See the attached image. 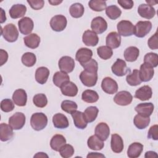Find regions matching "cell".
Returning <instances> with one entry per match:
<instances>
[{
	"instance_id": "1",
	"label": "cell",
	"mask_w": 158,
	"mask_h": 158,
	"mask_svg": "<svg viewBox=\"0 0 158 158\" xmlns=\"http://www.w3.org/2000/svg\"><path fill=\"white\" fill-rule=\"evenodd\" d=\"M48 124V117L42 112L33 114L30 118V125L36 131L43 130Z\"/></svg>"
},
{
	"instance_id": "2",
	"label": "cell",
	"mask_w": 158,
	"mask_h": 158,
	"mask_svg": "<svg viewBox=\"0 0 158 158\" xmlns=\"http://www.w3.org/2000/svg\"><path fill=\"white\" fill-rule=\"evenodd\" d=\"M1 35L8 42H15L19 37V31L13 23H8L1 28Z\"/></svg>"
},
{
	"instance_id": "3",
	"label": "cell",
	"mask_w": 158,
	"mask_h": 158,
	"mask_svg": "<svg viewBox=\"0 0 158 158\" xmlns=\"http://www.w3.org/2000/svg\"><path fill=\"white\" fill-rule=\"evenodd\" d=\"M118 33L123 36H130L135 33V26L128 20H121L117 25Z\"/></svg>"
},
{
	"instance_id": "4",
	"label": "cell",
	"mask_w": 158,
	"mask_h": 158,
	"mask_svg": "<svg viewBox=\"0 0 158 158\" xmlns=\"http://www.w3.org/2000/svg\"><path fill=\"white\" fill-rule=\"evenodd\" d=\"M152 28V23L150 21H139L135 26V35L138 38L146 36Z\"/></svg>"
},
{
	"instance_id": "5",
	"label": "cell",
	"mask_w": 158,
	"mask_h": 158,
	"mask_svg": "<svg viewBox=\"0 0 158 158\" xmlns=\"http://www.w3.org/2000/svg\"><path fill=\"white\" fill-rule=\"evenodd\" d=\"M25 116L22 112H17L13 114L9 118V125L15 130L23 128L25 123Z\"/></svg>"
},
{
	"instance_id": "6",
	"label": "cell",
	"mask_w": 158,
	"mask_h": 158,
	"mask_svg": "<svg viewBox=\"0 0 158 158\" xmlns=\"http://www.w3.org/2000/svg\"><path fill=\"white\" fill-rule=\"evenodd\" d=\"M67 23L66 17L63 15H56L52 17L50 20V26L51 28L55 31H63Z\"/></svg>"
},
{
	"instance_id": "7",
	"label": "cell",
	"mask_w": 158,
	"mask_h": 158,
	"mask_svg": "<svg viewBox=\"0 0 158 158\" xmlns=\"http://www.w3.org/2000/svg\"><path fill=\"white\" fill-rule=\"evenodd\" d=\"M80 79L85 86H94L98 81V73L89 72L84 70L80 74Z\"/></svg>"
},
{
	"instance_id": "8",
	"label": "cell",
	"mask_w": 158,
	"mask_h": 158,
	"mask_svg": "<svg viewBox=\"0 0 158 158\" xmlns=\"http://www.w3.org/2000/svg\"><path fill=\"white\" fill-rule=\"evenodd\" d=\"M111 70L112 73L118 77L124 76L130 71L127 67L126 62L120 59H117V60L112 65Z\"/></svg>"
},
{
	"instance_id": "9",
	"label": "cell",
	"mask_w": 158,
	"mask_h": 158,
	"mask_svg": "<svg viewBox=\"0 0 158 158\" xmlns=\"http://www.w3.org/2000/svg\"><path fill=\"white\" fill-rule=\"evenodd\" d=\"M59 67L60 71L65 73L72 72L75 67L74 59L70 56H63L62 57L58 62Z\"/></svg>"
},
{
	"instance_id": "10",
	"label": "cell",
	"mask_w": 158,
	"mask_h": 158,
	"mask_svg": "<svg viewBox=\"0 0 158 158\" xmlns=\"http://www.w3.org/2000/svg\"><path fill=\"white\" fill-rule=\"evenodd\" d=\"M91 28L95 33L101 34L107 28V23L106 20L102 17H96L94 18L91 23Z\"/></svg>"
},
{
	"instance_id": "11",
	"label": "cell",
	"mask_w": 158,
	"mask_h": 158,
	"mask_svg": "<svg viewBox=\"0 0 158 158\" xmlns=\"http://www.w3.org/2000/svg\"><path fill=\"white\" fill-rule=\"evenodd\" d=\"M18 26L22 34L30 35L33 31L34 23L31 19L28 17H25L19 20Z\"/></svg>"
},
{
	"instance_id": "12",
	"label": "cell",
	"mask_w": 158,
	"mask_h": 158,
	"mask_svg": "<svg viewBox=\"0 0 158 158\" xmlns=\"http://www.w3.org/2000/svg\"><path fill=\"white\" fill-rule=\"evenodd\" d=\"M102 89L109 94H113L118 90V84L110 77H105L101 82Z\"/></svg>"
},
{
	"instance_id": "13",
	"label": "cell",
	"mask_w": 158,
	"mask_h": 158,
	"mask_svg": "<svg viewBox=\"0 0 158 158\" xmlns=\"http://www.w3.org/2000/svg\"><path fill=\"white\" fill-rule=\"evenodd\" d=\"M132 95L127 91H120L114 98V101L117 104L122 106L129 105L132 102Z\"/></svg>"
},
{
	"instance_id": "14",
	"label": "cell",
	"mask_w": 158,
	"mask_h": 158,
	"mask_svg": "<svg viewBox=\"0 0 158 158\" xmlns=\"http://www.w3.org/2000/svg\"><path fill=\"white\" fill-rule=\"evenodd\" d=\"M154 68L150 65L143 63L141 65L139 70L140 79L142 81L147 82L150 81L154 76Z\"/></svg>"
},
{
	"instance_id": "15",
	"label": "cell",
	"mask_w": 158,
	"mask_h": 158,
	"mask_svg": "<svg viewBox=\"0 0 158 158\" xmlns=\"http://www.w3.org/2000/svg\"><path fill=\"white\" fill-rule=\"evenodd\" d=\"M138 14L143 18L146 19H151L156 15L155 9L147 4H141L138 8Z\"/></svg>"
},
{
	"instance_id": "16",
	"label": "cell",
	"mask_w": 158,
	"mask_h": 158,
	"mask_svg": "<svg viewBox=\"0 0 158 158\" xmlns=\"http://www.w3.org/2000/svg\"><path fill=\"white\" fill-rule=\"evenodd\" d=\"M82 41L88 46H95L99 42V38L94 31L87 30L83 34Z\"/></svg>"
},
{
	"instance_id": "17",
	"label": "cell",
	"mask_w": 158,
	"mask_h": 158,
	"mask_svg": "<svg viewBox=\"0 0 158 158\" xmlns=\"http://www.w3.org/2000/svg\"><path fill=\"white\" fill-rule=\"evenodd\" d=\"M70 114L73 118L74 125L77 128L83 130L87 127L88 122L85 119L83 112L78 110H75L72 112Z\"/></svg>"
},
{
	"instance_id": "18",
	"label": "cell",
	"mask_w": 158,
	"mask_h": 158,
	"mask_svg": "<svg viewBox=\"0 0 158 158\" xmlns=\"http://www.w3.org/2000/svg\"><path fill=\"white\" fill-rule=\"evenodd\" d=\"M95 135L102 141H106L110 135V128L108 125L105 122L98 123L95 127Z\"/></svg>"
},
{
	"instance_id": "19",
	"label": "cell",
	"mask_w": 158,
	"mask_h": 158,
	"mask_svg": "<svg viewBox=\"0 0 158 158\" xmlns=\"http://www.w3.org/2000/svg\"><path fill=\"white\" fill-rule=\"evenodd\" d=\"M106 43V45L111 49H116L120 46L121 36L118 33L112 31L107 35Z\"/></svg>"
},
{
	"instance_id": "20",
	"label": "cell",
	"mask_w": 158,
	"mask_h": 158,
	"mask_svg": "<svg viewBox=\"0 0 158 158\" xmlns=\"http://www.w3.org/2000/svg\"><path fill=\"white\" fill-rule=\"evenodd\" d=\"M12 100L15 104L18 106H25L27 104V94L23 89H16L12 95Z\"/></svg>"
},
{
	"instance_id": "21",
	"label": "cell",
	"mask_w": 158,
	"mask_h": 158,
	"mask_svg": "<svg viewBox=\"0 0 158 158\" xmlns=\"http://www.w3.org/2000/svg\"><path fill=\"white\" fill-rule=\"evenodd\" d=\"M154 106L151 102H145V103H140L138 104L135 108V111L139 115L144 117H149L153 110Z\"/></svg>"
},
{
	"instance_id": "22",
	"label": "cell",
	"mask_w": 158,
	"mask_h": 158,
	"mask_svg": "<svg viewBox=\"0 0 158 158\" xmlns=\"http://www.w3.org/2000/svg\"><path fill=\"white\" fill-rule=\"evenodd\" d=\"M52 123L54 127L59 129L66 128L69 125L67 117L61 113H57L53 115Z\"/></svg>"
},
{
	"instance_id": "23",
	"label": "cell",
	"mask_w": 158,
	"mask_h": 158,
	"mask_svg": "<svg viewBox=\"0 0 158 158\" xmlns=\"http://www.w3.org/2000/svg\"><path fill=\"white\" fill-rule=\"evenodd\" d=\"M60 88L62 94L67 96L74 97L78 93V88L77 85L70 81L64 83Z\"/></svg>"
},
{
	"instance_id": "24",
	"label": "cell",
	"mask_w": 158,
	"mask_h": 158,
	"mask_svg": "<svg viewBox=\"0 0 158 158\" xmlns=\"http://www.w3.org/2000/svg\"><path fill=\"white\" fill-rule=\"evenodd\" d=\"M92 56L93 51L91 49L86 48H81L77 51L75 59L81 64L89 60Z\"/></svg>"
},
{
	"instance_id": "25",
	"label": "cell",
	"mask_w": 158,
	"mask_h": 158,
	"mask_svg": "<svg viewBox=\"0 0 158 158\" xmlns=\"http://www.w3.org/2000/svg\"><path fill=\"white\" fill-rule=\"evenodd\" d=\"M27 12V7L21 4H17L13 5L10 9L9 13L12 19H16L22 17L25 15Z\"/></svg>"
},
{
	"instance_id": "26",
	"label": "cell",
	"mask_w": 158,
	"mask_h": 158,
	"mask_svg": "<svg viewBox=\"0 0 158 158\" xmlns=\"http://www.w3.org/2000/svg\"><path fill=\"white\" fill-rule=\"evenodd\" d=\"M152 94V89L148 85H144L138 89L135 94V97L141 101H146L151 98Z\"/></svg>"
},
{
	"instance_id": "27",
	"label": "cell",
	"mask_w": 158,
	"mask_h": 158,
	"mask_svg": "<svg viewBox=\"0 0 158 158\" xmlns=\"http://www.w3.org/2000/svg\"><path fill=\"white\" fill-rule=\"evenodd\" d=\"M123 141L122 137L118 134H113L111 136L110 147L115 153H120L123 149Z\"/></svg>"
},
{
	"instance_id": "28",
	"label": "cell",
	"mask_w": 158,
	"mask_h": 158,
	"mask_svg": "<svg viewBox=\"0 0 158 158\" xmlns=\"http://www.w3.org/2000/svg\"><path fill=\"white\" fill-rule=\"evenodd\" d=\"M13 128L4 123L0 125V139L2 141H7L12 138L14 136Z\"/></svg>"
},
{
	"instance_id": "29",
	"label": "cell",
	"mask_w": 158,
	"mask_h": 158,
	"mask_svg": "<svg viewBox=\"0 0 158 158\" xmlns=\"http://www.w3.org/2000/svg\"><path fill=\"white\" fill-rule=\"evenodd\" d=\"M143 150V145L138 142L131 144L127 150V156L130 158H137L140 156Z\"/></svg>"
},
{
	"instance_id": "30",
	"label": "cell",
	"mask_w": 158,
	"mask_h": 158,
	"mask_svg": "<svg viewBox=\"0 0 158 158\" xmlns=\"http://www.w3.org/2000/svg\"><path fill=\"white\" fill-rule=\"evenodd\" d=\"M49 75V70L45 67H38L35 72V80L41 84L43 85L46 83Z\"/></svg>"
},
{
	"instance_id": "31",
	"label": "cell",
	"mask_w": 158,
	"mask_h": 158,
	"mask_svg": "<svg viewBox=\"0 0 158 158\" xmlns=\"http://www.w3.org/2000/svg\"><path fill=\"white\" fill-rule=\"evenodd\" d=\"M40 37L36 33H31L23 38L25 46L31 49L37 48L40 45Z\"/></svg>"
},
{
	"instance_id": "32",
	"label": "cell",
	"mask_w": 158,
	"mask_h": 158,
	"mask_svg": "<svg viewBox=\"0 0 158 158\" xmlns=\"http://www.w3.org/2000/svg\"><path fill=\"white\" fill-rule=\"evenodd\" d=\"M66 143L65 137L60 134L54 135L50 141V146L52 150L59 151L60 148Z\"/></svg>"
},
{
	"instance_id": "33",
	"label": "cell",
	"mask_w": 158,
	"mask_h": 158,
	"mask_svg": "<svg viewBox=\"0 0 158 158\" xmlns=\"http://www.w3.org/2000/svg\"><path fill=\"white\" fill-rule=\"evenodd\" d=\"M87 144L89 148L95 151L101 150L104 146V141L101 140L96 135L91 136L87 141Z\"/></svg>"
},
{
	"instance_id": "34",
	"label": "cell",
	"mask_w": 158,
	"mask_h": 158,
	"mask_svg": "<svg viewBox=\"0 0 158 158\" xmlns=\"http://www.w3.org/2000/svg\"><path fill=\"white\" fill-rule=\"evenodd\" d=\"M139 54V50L135 46H130L124 51L125 59L128 62H134L136 60Z\"/></svg>"
},
{
	"instance_id": "35",
	"label": "cell",
	"mask_w": 158,
	"mask_h": 158,
	"mask_svg": "<svg viewBox=\"0 0 158 158\" xmlns=\"http://www.w3.org/2000/svg\"><path fill=\"white\" fill-rule=\"evenodd\" d=\"M69 81H70V77L69 75L67 73L63 72L62 71L57 72L53 75L52 81L54 84L59 88H60V86L64 83Z\"/></svg>"
},
{
	"instance_id": "36",
	"label": "cell",
	"mask_w": 158,
	"mask_h": 158,
	"mask_svg": "<svg viewBox=\"0 0 158 158\" xmlns=\"http://www.w3.org/2000/svg\"><path fill=\"white\" fill-rule=\"evenodd\" d=\"M81 99L87 103H94L98 101L99 95L98 93L94 90L86 89L82 93Z\"/></svg>"
},
{
	"instance_id": "37",
	"label": "cell",
	"mask_w": 158,
	"mask_h": 158,
	"mask_svg": "<svg viewBox=\"0 0 158 158\" xmlns=\"http://www.w3.org/2000/svg\"><path fill=\"white\" fill-rule=\"evenodd\" d=\"M133 123L136 128L139 130H143L149 125L150 123V118L149 117H144L139 114H137L134 117Z\"/></svg>"
},
{
	"instance_id": "38",
	"label": "cell",
	"mask_w": 158,
	"mask_h": 158,
	"mask_svg": "<svg viewBox=\"0 0 158 158\" xmlns=\"http://www.w3.org/2000/svg\"><path fill=\"white\" fill-rule=\"evenodd\" d=\"M85 12L83 6L78 2L72 4L69 8V12L71 16L73 18H80L83 16Z\"/></svg>"
},
{
	"instance_id": "39",
	"label": "cell",
	"mask_w": 158,
	"mask_h": 158,
	"mask_svg": "<svg viewBox=\"0 0 158 158\" xmlns=\"http://www.w3.org/2000/svg\"><path fill=\"white\" fill-rule=\"evenodd\" d=\"M98 112L99 109L96 106H89L87 107L84 112V115L86 122L88 123L94 122L98 116Z\"/></svg>"
},
{
	"instance_id": "40",
	"label": "cell",
	"mask_w": 158,
	"mask_h": 158,
	"mask_svg": "<svg viewBox=\"0 0 158 158\" xmlns=\"http://www.w3.org/2000/svg\"><path fill=\"white\" fill-rule=\"evenodd\" d=\"M126 81L130 86H137L140 85L142 81L139 77V70L138 69H134L131 73L127 76Z\"/></svg>"
},
{
	"instance_id": "41",
	"label": "cell",
	"mask_w": 158,
	"mask_h": 158,
	"mask_svg": "<svg viewBox=\"0 0 158 158\" xmlns=\"http://www.w3.org/2000/svg\"><path fill=\"white\" fill-rule=\"evenodd\" d=\"M21 59L23 64L28 67H33L36 62V57L35 54L30 52L24 53L22 55Z\"/></svg>"
},
{
	"instance_id": "42",
	"label": "cell",
	"mask_w": 158,
	"mask_h": 158,
	"mask_svg": "<svg viewBox=\"0 0 158 158\" xmlns=\"http://www.w3.org/2000/svg\"><path fill=\"white\" fill-rule=\"evenodd\" d=\"M97 53L98 56L103 60L110 59L113 55L112 49L107 46H101L97 48Z\"/></svg>"
},
{
	"instance_id": "43",
	"label": "cell",
	"mask_w": 158,
	"mask_h": 158,
	"mask_svg": "<svg viewBox=\"0 0 158 158\" xmlns=\"http://www.w3.org/2000/svg\"><path fill=\"white\" fill-rule=\"evenodd\" d=\"M106 14L109 19L112 20H116L120 17L122 14V11L117 6L111 5L106 7Z\"/></svg>"
},
{
	"instance_id": "44",
	"label": "cell",
	"mask_w": 158,
	"mask_h": 158,
	"mask_svg": "<svg viewBox=\"0 0 158 158\" xmlns=\"http://www.w3.org/2000/svg\"><path fill=\"white\" fill-rule=\"evenodd\" d=\"M88 6L93 10L101 12L106 9V2L100 0H91L88 2Z\"/></svg>"
},
{
	"instance_id": "45",
	"label": "cell",
	"mask_w": 158,
	"mask_h": 158,
	"mask_svg": "<svg viewBox=\"0 0 158 158\" xmlns=\"http://www.w3.org/2000/svg\"><path fill=\"white\" fill-rule=\"evenodd\" d=\"M61 109L64 112L71 114L72 112L77 110L78 106L74 101L70 100H64L61 103Z\"/></svg>"
},
{
	"instance_id": "46",
	"label": "cell",
	"mask_w": 158,
	"mask_h": 158,
	"mask_svg": "<svg viewBox=\"0 0 158 158\" xmlns=\"http://www.w3.org/2000/svg\"><path fill=\"white\" fill-rule=\"evenodd\" d=\"M33 104L38 107L43 108L48 104V99L44 94H36L33 98Z\"/></svg>"
},
{
	"instance_id": "47",
	"label": "cell",
	"mask_w": 158,
	"mask_h": 158,
	"mask_svg": "<svg viewBox=\"0 0 158 158\" xmlns=\"http://www.w3.org/2000/svg\"><path fill=\"white\" fill-rule=\"evenodd\" d=\"M144 63L152 67H156L158 64V56L156 53L149 52L144 57Z\"/></svg>"
},
{
	"instance_id": "48",
	"label": "cell",
	"mask_w": 158,
	"mask_h": 158,
	"mask_svg": "<svg viewBox=\"0 0 158 158\" xmlns=\"http://www.w3.org/2000/svg\"><path fill=\"white\" fill-rule=\"evenodd\" d=\"M81 65L84 68V69L89 72L97 73L98 70V64L96 60L93 59H91L81 64Z\"/></svg>"
},
{
	"instance_id": "49",
	"label": "cell",
	"mask_w": 158,
	"mask_h": 158,
	"mask_svg": "<svg viewBox=\"0 0 158 158\" xmlns=\"http://www.w3.org/2000/svg\"><path fill=\"white\" fill-rule=\"evenodd\" d=\"M60 155L64 158H69L72 157L74 154L73 147L69 144H65L59 151Z\"/></svg>"
},
{
	"instance_id": "50",
	"label": "cell",
	"mask_w": 158,
	"mask_h": 158,
	"mask_svg": "<svg viewBox=\"0 0 158 158\" xmlns=\"http://www.w3.org/2000/svg\"><path fill=\"white\" fill-rule=\"evenodd\" d=\"M1 109L4 112H9L14 110V104L10 99H4L1 102Z\"/></svg>"
},
{
	"instance_id": "51",
	"label": "cell",
	"mask_w": 158,
	"mask_h": 158,
	"mask_svg": "<svg viewBox=\"0 0 158 158\" xmlns=\"http://www.w3.org/2000/svg\"><path fill=\"white\" fill-rule=\"evenodd\" d=\"M148 44L151 49L153 50L158 48V35L157 31L149 38Z\"/></svg>"
},
{
	"instance_id": "52",
	"label": "cell",
	"mask_w": 158,
	"mask_h": 158,
	"mask_svg": "<svg viewBox=\"0 0 158 158\" xmlns=\"http://www.w3.org/2000/svg\"><path fill=\"white\" fill-rule=\"evenodd\" d=\"M27 2L30 7L35 10H40L42 9L44 5V1L43 0H28Z\"/></svg>"
},
{
	"instance_id": "53",
	"label": "cell",
	"mask_w": 158,
	"mask_h": 158,
	"mask_svg": "<svg viewBox=\"0 0 158 158\" xmlns=\"http://www.w3.org/2000/svg\"><path fill=\"white\" fill-rule=\"evenodd\" d=\"M158 125H154L149 128L148 133V137L149 139H152L154 140L158 139Z\"/></svg>"
},
{
	"instance_id": "54",
	"label": "cell",
	"mask_w": 158,
	"mask_h": 158,
	"mask_svg": "<svg viewBox=\"0 0 158 158\" xmlns=\"http://www.w3.org/2000/svg\"><path fill=\"white\" fill-rule=\"evenodd\" d=\"M118 4L125 9H130L133 7L134 3L131 0H118Z\"/></svg>"
},
{
	"instance_id": "55",
	"label": "cell",
	"mask_w": 158,
	"mask_h": 158,
	"mask_svg": "<svg viewBox=\"0 0 158 158\" xmlns=\"http://www.w3.org/2000/svg\"><path fill=\"white\" fill-rule=\"evenodd\" d=\"M0 59H1V66H2V65H4V64H5L7 59H8V54L7 52L3 50V49H1L0 50Z\"/></svg>"
},
{
	"instance_id": "56",
	"label": "cell",
	"mask_w": 158,
	"mask_h": 158,
	"mask_svg": "<svg viewBox=\"0 0 158 158\" xmlns=\"http://www.w3.org/2000/svg\"><path fill=\"white\" fill-rule=\"evenodd\" d=\"M144 157L146 158H149V157H158V155L157 154V153L154 151H147L146 153H145V155H144Z\"/></svg>"
},
{
	"instance_id": "57",
	"label": "cell",
	"mask_w": 158,
	"mask_h": 158,
	"mask_svg": "<svg viewBox=\"0 0 158 158\" xmlns=\"http://www.w3.org/2000/svg\"><path fill=\"white\" fill-rule=\"evenodd\" d=\"M86 157L88 158V157H105V156L103 154L98 152H90L87 155Z\"/></svg>"
},
{
	"instance_id": "58",
	"label": "cell",
	"mask_w": 158,
	"mask_h": 158,
	"mask_svg": "<svg viewBox=\"0 0 158 158\" xmlns=\"http://www.w3.org/2000/svg\"><path fill=\"white\" fill-rule=\"evenodd\" d=\"M6 20V14L4 11V10L1 8V23H2Z\"/></svg>"
},
{
	"instance_id": "59",
	"label": "cell",
	"mask_w": 158,
	"mask_h": 158,
	"mask_svg": "<svg viewBox=\"0 0 158 158\" xmlns=\"http://www.w3.org/2000/svg\"><path fill=\"white\" fill-rule=\"evenodd\" d=\"M48 157V156L46 153L43 152H38L36 154H35L34 156V157Z\"/></svg>"
},
{
	"instance_id": "60",
	"label": "cell",
	"mask_w": 158,
	"mask_h": 158,
	"mask_svg": "<svg viewBox=\"0 0 158 158\" xmlns=\"http://www.w3.org/2000/svg\"><path fill=\"white\" fill-rule=\"evenodd\" d=\"M62 1H49V2L52 6H57L61 3Z\"/></svg>"
},
{
	"instance_id": "61",
	"label": "cell",
	"mask_w": 158,
	"mask_h": 158,
	"mask_svg": "<svg viewBox=\"0 0 158 158\" xmlns=\"http://www.w3.org/2000/svg\"><path fill=\"white\" fill-rule=\"evenodd\" d=\"M146 2L149 5H150V6H152L153 5H156V4H157L156 2H154V1H148V0H146Z\"/></svg>"
}]
</instances>
